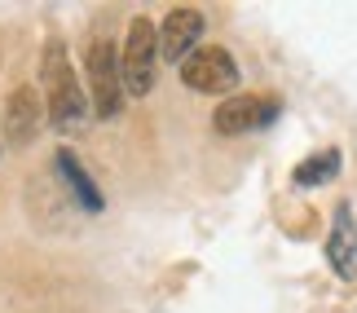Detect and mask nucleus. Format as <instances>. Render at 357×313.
<instances>
[{
    "instance_id": "4",
    "label": "nucleus",
    "mask_w": 357,
    "mask_h": 313,
    "mask_svg": "<svg viewBox=\"0 0 357 313\" xmlns=\"http://www.w3.org/2000/svg\"><path fill=\"white\" fill-rule=\"evenodd\" d=\"M181 84L195 93H229L238 84V62L221 45H203L181 62Z\"/></svg>"
},
{
    "instance_id": "1",
    "label": "nucleus",
    "mask_w": 357,
    "mask_h": 313,
    "mask_svg": "<svg viewBox=\"0 0 357 313\" xmlns=\"http://www.w3.org/2000/svg\"><path fill=\"white\" fill-rule=\"evenodd\" d=\"M40 75H45V98H49L45 102L49 106V124L62 128V132L79 128L93 111H89V93L79 89V75H75L71 58H66L62 40H49L45 45V53H40Z\"/></svg>"
},
{
    "instance_id": "10",
    "label": "nucleus",
    "mask_w": 357,
    "mask_h": 313,
    "mask_svg": "<svg viewBox=\"0 0 357 313\" xmlns=\"http://www.w3.org/2000/svg\"><path fill=\"white\" fill-rule=\"evenodd\" d=\"M335 176H340V151H322V155L300 163L291 172V181L305 190V185H326V181H335Z\"/></svg>"
},
{
    "instance_id": "8",
    "label": "nucleus",
    "mask_w": 357,
    "mask_h": 313,
    "mask_svg": "<svg viewBox=\"0 0 357 313\" xmlns=\"http://www.w3.org/2000/svg\"><path fill=\"white\" fill-rule=\"evenodd\" d=\"M326 261H331L340 278H357V221H353L349 203L335 212V229L326 238Z\"/></svg>"
},
{
    "instance_id": "7",
    "label": "nucleus",
    "mask_w": 357,
    "mask_h": 313,
    "mask_svg": "<svg viewBox=\"0 0 357 313\" xmlns=\"http://www.w3.org/2000/svg\"><path fill=\"white\" fill-rule=\"evenodd\" d=\"M40 124H45V106H40V93L36 89H13L9 102H5V137L13 146H26L40 132Z\"/></svg>"
},
{
    "instance_id": "6",
    "label": "nucleus",
    "mask_w": 357,
    "mask_h": 313,
    "mask_svg": "<svg viewBox=\"0 0 357 313\" xmlns=\"http://www.w3.org/2000/svg\"><path fill=\"white\" fill-rule=\"evenodd\" d=\"M203 13L199 9H172L168 18H163V31H159V58L163 62H185L190 53L199 49L203 40Z\"/></svg>"
},
{
    "instance_id": "9",
    "label": "nucleus",
    "mask_w": 357,
    "mask_h": 313,
    "mask_svg": "<svg viewBox=\"0 0 357 313\" xmlns=\"http://www.w3.org/2000/svg\"><path fill=\"white\" fill-rule=\"evenodd\" d=\"M53 163H58V172L66 176V190L75 194L79 208H84V212H102V190L93 185V176L84 168H79V159L71 151H58V159H53Z\"/></svg>"
},
{
    "instance_id": "3",
    "label": "nucleus",
    "mask_w": 357,
    "mask_h": 313,
    "mask_svg": "<svg viewBox=\"0 0 357 313\" xmlns=\"http://www.w3.org/2000/svg\"><path fill=\"white\" fill-rule=\"evenodd\" d=\"M84 71H89V106H93V115L115 119L123 111V75H119V53H115L111 40H93L89 45Z\"/></svg>"
},
{
    "instance_id": "5",
    "label": "nucleus",
    "mask_w": 357,
    "mask_h": 313,
    "mask_svg": "<svg viewBox=\"0 0 357 313\" xmlns=\"http://www.w3.org/2000/svg\"><path fill=\"white\" fill-rule=\"evenodd\" d=\"M278 119V98H252V93H238L216 106L212 115V128L225 132V137H238V132H252V128H265Z\"/></svg>"
},
{
    "instance_id": "2",
    "label": "nucleus",
    "mask_w": 357,
    "mask_h": 313,
    "mask_svg": "<svg viewBox=\"0 0 357 313\" xmlns=\"http://www.w3.org/2000/svg\"><path fill=\"white\" fill-rule=\"evenodd\" d=\"M155 66H159V31L150 18H132L128 36L119 49V75H123V93L128 98H146L155 89Z\"/></svg>"
}]
</instances>
